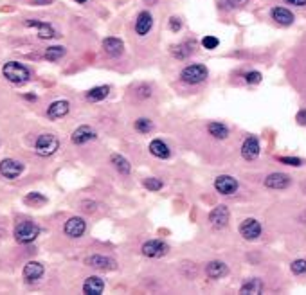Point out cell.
I'll return each instance as SVG.
<instances>
[{
	"instance_id": "obj_7",
	"label": "cell",
	"mask_w": 306,
	"mask_h": 295,
	"mask_svg": "<svg viewBox=\"0 0 306 295\" xmlns=\"http://www.w3.org/2000/svg\"><path fill=\"white\" fill-rule=\"evenodd\" d=\"M85 230H87V223H85V220L79 216L69 218V220L65 221V225H63L65 236L74 238V240H76V238H81L83 234H85Z\"/></svg>"
},
{
	"instance_id": "obj_36",
	"label": "cell",
	"mask_w": 306,
	"mask_h": 295,
	"mask_svg": "<svg viewBox=\"0 0 306 295\" xmlns=\"http://www.w3.org/2000/svg\"><path fill=\"white\" fill-rule=\"evenodd\" d=\"M277 160L283 164H288V166H295V167L302 164V160L297 159V157H277Z\"/></svg>"
},
{
	"instance_id": "obj_30",
	"label": "cell",
	"mask_w": 306,
	"mask_h": 295,
	"mask_svg": "<svg viewBox=\"0 0 306 295\" xmlns=\"http://www.w3.org/2000/svg\"><path fill=\"white\" fill-rule=\"evenodd\" d=\"M135 130L139 133H150L151 130H153V122L150 121V119L146 117H140L135 121Z\"/></svg>"
},
{
	"instance_id": "obj_8",
	"label": "cell",
	"mask_w": 306,
	"mask_h": 295,
	"mask_svg": "<svg viewBox=\"0 0 306 295\" xmlns=\"http://www.w3.org/2000/svg\"><path fill=\"white\" fill-rule=\"evenodd\" d=\"M238 187H240V184H238L236 178L231 177V175H220V177L214 180V189L223 196L234 195V193L238 191Z\"/></svg>"
},
{
	"instance_id": "obj_5",
	"label": "cell",
	"mask_w": 306,
	"mask_h": 295,
	"mask_svg": "<svg viewBox=\"0 0 306 295\" xmlns=\"http://www.w3.org/2000/svg\"><path fill=\"white\" fill-rule=\"evenodd\" d=\"M24 170H26L24 164L16 159H4L2 162H0V175H2L4 178H8V180L18 178L20 175L24 173Z\"/></svg>"
},
{
	"instance_id": "obj_19",
	"label": "cell",
	"mask_w": 306,
	"mask_h": 295,
	"mask_svg": "<svg viewBox=\"0 0 306 295\" xmlns=\"http://www.w3.org/2000/svg\"><path fill=\"white\" fill-rule=\"evenodd\" d=\"M150 153L153 157H157V159H162V160H166V159H170L171 157V150H170V146H168L164 140H160V139H153L150 142Z\"/></svg>"
},
{
	"instance_id": "obj_41",
	"label": "cell",
	"mask_w": 306,
	"mask_h": 295,
	"mask_svg": "<svg viewBox=\"0 0 306 295\" xmlns=\"http://www.w3.org/2000/svg\"><path fill=\"white\" fill-rule=\"evenodd\" d=\"M74 2H78V4H85L87 0H74Z\"/></svg>"
},
{
	"instance_id": "obj_33",
	"label": "cell",
	"mask_w": 306,
	"mask_h": 295,
	"mask_svg": "<svg viewBox=\"0 0 306 295\" xmlns=\"http://www.w3.org/2000/svg\"><path fill=\"white\" fill-rule=\"evenodd\" d=\"M218 44H220V41H218V38L216 36H206L202 40V45H203V49H207V51H213V49H216L218 47Z\"/></svg>"
},
{
	"instance_id": "obj_23",
	"label": "cell",
	"mask_w": 306,
	"mask_h": 295,
	"mask_svg": "<svg viewBox=\"0 0 306 295\" xmlns=\"http://www.w3.org/2000/svg\"><path fill=\"white\" fill-rule=\"evenodd\" d=\"M263 291V281L261 279H258V277H252V279H249V281H245L243 283V286L240 288V293H243V295H258V293H261Z\"/></svg>"
},
{
	"instance_id": "obj_39",
	"label": "cell",
	"mask_w": 306,
	"mask_h": 295,
	"mask_svg": "<svg viewBox=\"0 0 306 295\" xmlns=\"http://www.w3.org/2000/svg\"><path fill=\"white\" fill-rule=\"evenodd\" d=\"M290 6H297V8H302V6H306V0H287Z\"/></svg>"
},
{
	"instance_id": "obj_1",
	"label": "cell",
	"mask_w": 306,
	"mask_h": 295,
	"mask_svg": "<svg viewBox=\"0 0 306 295\" xmlns=\"http://www.w3.org/2000/svg\"><path fill=\"white\" fill-rule=\"evenodd\" d=\"M2 74L4 78L8 79L13 85H24L31 79V72L27 67H24L22 63L18 61H8L4 67H2Z\"/></svg>"
},
{
	"instance_id": "obj_31",
	"label": "cell",
	"mask_w": 306,
	"mask_h": 295,
	"mask_svg": "<svg viewBox=\"0 0 306 295\" xmlns=\"http://www.w3.org/2000/svg\"><path fill=\"white\" fill-rule=\"evenodd\" d=\"M142 185L146 189H150V191H160V189H162V180H160V178H155V177H150L142 182Z\"/></svg>"
},
{
	"instance_id": "obj_4",
	"label": "cell",
	"mask_w": 306,
	"mask_h": 295,
	"mask_svg": "<svg viewBox=\"0 0 306 295\" xmlns=\"http://www.w3.org/2000/svg\"><path fill=\"white\" fill-rule=\"evenodd\" d=\"M180 78L184 83L198 85V83H202L207 79V69L203 65H200V63H193V65H188L184 70H182Z\"/></svg>"
},
{
	"instance_id": "obj_35",
	"label": "cell",
	"mask_w": 306,
	"mask_h": 295,
	"mask_svg": "<svg viewBox=\"0 0 306 295\" xmlns=\"http://www.w3.org/2000/svg\"><path fill=\"white\" fill-rule=\"evenodd\" d=\"M26 202L27 203H45L47 202V198L45 196H42L40 193H29V195L26 196Z\"/></svg>"
},
{
	"instance_id": "obj_13",
	"label": "cell",
	"mask_w": 306,
	"mask_h": 295,
	"mask_svg": "<svg viewBox=\"0 0 306 295\" xmlns=\"http://www.w3.org/2000/svg\"><path fill=\"white\" fill-rule=\"evenodd\" d=\"M97 137V133L94 132L90 126H79V128L74 130V133L70 135V140H72L76 146H81V144H87L90 140H94Z\"/></svg>"
},
{
	"instance_id": "obj_25",
	"label": "cell",
	"mask_w": 306,
	"mask_h": 295,
	"mask_svg": "<svg viewBox=\"0 0 306 295\" xmlns=\"http://www.w3.org/2000/svg\"><path fill=\"white\" fill-rule=\"evenodd\" d=\"M110 94V87L108 85H101V87H94L87 92V99L92 101V103H97V101H103L105 97Z\"/></svg>"
},
{
	"instance_id": "obj_9",
	"label": "cell",
	"mask_w": 306,
	"mask_h": 295,
	"mask_svg": "<svg viewBox=\"0 0 306 295\" xmlns=\"http://www.w3.org/2000/svg\"><path fill=\"white\" fill-rule=\"evenodd\" d=\"M142 254L146 256V258H162V256H166L168 252H170V247H168V243H164V241L160 240H150L146 241V243L142 245Z\"/></svg>"
},
{
	"instance_id": "obj_24",
	"label": "cell",
	"mask_w": 306,
	"mask_h": 295,
	"mask_svg": "<svg viewBox=\"0 0 306 295\" xmlns=\"http://www.w3.org/2000/svg\"><path fill=\"white\" fill-rule=\"evenodd\" d=\"M272 18L276 20L279 26H292V24H294V15L284 8H274Z\"/></svg>"
},
{
	"instance_id": "obj_22",
	"label": "cell",
	"mask_w": 306,
	"mask_h": 295,
	"mask_svg": "<svg viewBox=\"0 0 306 295\" xmlns=\"http://www.w3.org/2000/svg\"><path fill=\"white\" fill-rule=\"evenodd\" d=\"M206 273L211 279H221V277H225L229 273V268L223 261H211L206 266Z\"/></svg>"
},
{
	"instance_id": "obj_12",
	"label": "cell",
	"mask_w": 306,
	"mask_h": 295,
	"mask_svg": "<svg viewBox=\"0 0 306 295\" xmlns=\"http://www.w3.org/2000/svg\"><path fill=\"white\" fill-rule=\"evenodd\" d=\"M26 27H33V29L38 31V36L42 40H51V38L56 36L54 27L51 26L49 22H42V20H26Z\"/></svg>"
},
{
	"instance_id": "obj_2",
	"label": "cell",
	"mask_w": 306,
	"mask_h": 295,
	"mask_svg": "<svg viewBox=\"0 0 306 295\" xmlns=\"http://www.w3.org/2000/svg\"><path fill=\"white\" fill-rule=\"evenodd\" d=\"M40 227L33 221H22L18 225L15 227V240L18 241L20 245H27V243H33L38 236H40Z\"/></svg>"
},
{
	"instance_id": "obj_27",
	"label": "cell",
	"mask_w": 306,
	"mask_h": 295,
	"mask_svg": "<svg viewBox=\"0 0 306 295\" xmlns=\"http://www.w3.org/2000/svg\"><path fill=\"white\" fill-rule=\"evenodd\" d=\"M110 160H112V164H114V167L121 175H130V171H132V166H130V162L123 155H119V153H114V155L110 157Z\"/></svg>"
},
{
	"instance_id": "obj_21",
	"label": "cell",
	"mask_w": 306,
	"mask_h": 295,
	"mask_svg": "<svg viewBox=\"0 0 306 295\" xmlns=\"http://www.w3.org/2000/svg\"><path fill=\"white\" fill-rule=\"evenodd\" d=\"M103 49L108 56L117 58V56H121L123 51H125V44H123V40H119V38L110 36V38H105L103 40Z\"/></svg>"
},
{
	"instance_id": "obj_34",
	"label": "cell",
	"mask_w": 306,
	"mask_h": 295,
	"mask_svg": "<svg viewBox=\"0 0 306 295\" xmlns=\"http://www.w3.org/2000/svg\"><path fill=\"white\" fill-rule=\"evenodd\" d=\"M245 81H247L249 85H256V83L261 81V72H258V70L247 72V74H245Z\"/></svg>"
},
{
	"instance_id": "obj_11",
	"label": "cell",
	"mask_w": 306,
	"mask_h": 295,
	"mask_svg": "<svg viewBox=\"0 0 306 295\" xmlns=\"http://www.w3.org/2000/svg\"><path fill=\"white\" fill-rule=\"evenodd\" d=\"M85 265L92 266V268H97V270H105V272H110V270L117 268V263H115V259L108 258V256H101V254L89 256V258L85 259Z\"/></svg>"
},
{
	"instance_id": "obj_17",
	"label": "cell",
	"mask_w": 306,
	"mask_h": 295,
	"mask_svg": "<svg viewBox=\"0 0 306 295\" xmlns=\"http://www.w3.org/2000/svg\"><path fill=\"white\" fill-rule=\"evenodd\" d=\"M292 184V178L287 173H272L265 178V185L269 189H287Z\"/></svg>"
},
{
	"instance_id": "obj_16",
	"label": "cell",
	"mask_w": 306,
	"mask_h": 295,
	"mask_svg": "<svg viewBox=\"0 0 306 295\" xmlns=\"http://www.w3.org/2000/svg\"><path fill=\"white\" fill-rule=\"evenodd\" d=\"M44 272H45V268L42 263L29 261L26 266H24V279H26L27 283H36L38 279H42Z\"/></svg>"
},
{
	"instance_id": "obj_18",
	"label": "cell",
	"mask_w": 306,
	"mask_h": 295,
	"mask_svg": "<svg viewBox=\"0 0 306 295\" xmlns=\"http://www.w3.org/2000/svg\"><path fill=\"white\" fill-rule=\"evenodd\" d=\"M105 291V281L97 276L87 277L85 284H83V293L87 295H101Z\"/></svg>"
},
{
	"instance_id": "obj_26",
	"label": "cell",
	"mask_w": 306,
	"mask_h": 295,
	"mask_svg": "<svg viewBox=\"0 0 306 295\" xmlns=\"http://www.w3.org/2000/svg\"><path fill=\"white\" fill-rule=\"evenodd\" d=\"M207 132L211 133V135L214 137V139H220V140H223V139H227L229 137V128L225 124H221V122H209V126H207Z\"/></svg>"
},
{
	"instance_id": "obj_29",
	"label": "cell",
	"mask_w": 306,
	"mask_h": 295,
	"mask_svg": "<svg viewBox=\"0 0 306 295\" xmlns=\"http://www.w3.org/2000/svg\"><path fill=\"white\" fill-rule=\"evenodd\" d=\"M173 56L175 58H178V59H186L189 54H191V47H189L188 44H180V45H175L173 47Z\"/></svg>"
},
{
	"instance_id": "obj_37",
	"label": "cell",
	"mask_w": 306,
	"mask_h": 295,
	"mask_svg": "<svg viewBox=\"0 0 306 295\" xmlns=\"http://www.w3.org/2000/svg\"><path fill=\"white\" fill-rule=\"evenodd\" d=\"M180 27H182L180 20L175 18V16H171V18H170V29H171V31H178Z\"/></svg>"
},
{
	"instance_id": "obj_32",
	"label": "cell",
	"mask_w": 306,
	"mask_h": 295,
	"mask_svg": "<svg viewBox=\"0 0 306 295\" xmlns=\"http://www.w3.org/2000/svg\"><path fill=\"white\" fill-rule=\"evenodd\" d=\"M290 268L295 276H302V273H306V259H295V261L290 265Z\"/></svg>"
},
{
	"instance_id": "obj_14",
	"label": "cell",
	"mask_w": 306,
	"mask_h": 295,
	"mask_svg": "<svg viewBox=\"0 0 306 295\" xmlns=\"http://www.w3.org/2000/svg\"><path fill=\"white\" fill-rule=\"evenodd\" d=\"M69 112H70L69 101L59 99V101H54V103L49 104V108H47V117L51 119V121H58V119L65 117V115L69 114Z\"/></svg>"
},
{
	"instance_id": "obj_10",
	"label": "cell",
	"mask_w": 306,
	"mask_h": 295,
	"mask_svg": "<svg viewBox=\"0 0 306 295\" xmlns=\"http://www.w3.org/2000/svg\"><path fill=\"white\" fill-rule=\"evenodd\" d=\"M229 216H231V213H229L227 205H218L214 207L213 210L209 213V223L213 229H223V227H227L229 223Z\"/></svg>"
},
{
	"instance_id": "obj_40",
	"label": "cell",
	"mask_w": 306,
	"mask_h": 295,
	"mask_svg": "<svg viewBox=\"0 0 306 295\" xmlns=\"http://www.w3.org/2000/svg\"><path fill=\"white\" fill-rule=\"evenodd\" d=\"M26 99H29V101H34V99H36V96H33V94H29V96H26Z\"/></svg>"
},
{
	"instance_id": "obj_38",
	"label": "cell",
	"mask_w": 306,
	"mask_h": 295,
	"mask_svg": "<svg viewBox=\"0 0 306 295\" xmlns=\"http://www.w3.org/2000/svg\"><path fill=\"white\" fill-rule=\"evenodd\" d=\"M295 121H297L299 124H304L306 126V110H299L297 115H295Z\"/></svg>"
},
{
	"instance_id": "obj_20",
	"label": "cell",
	"mask_w": 306,
	"mask_h": 295,
	"mask_svg": "<svg viewBox=\"0 0 306 295\" xmlns=\"http://www.w3.org/2000/svg\"><path fill=\"white\" fill-rule=\"evenodd\" d=\"M151 27H153V16H151V13L142 11L139 16H137L135 33L139 34V36H146V34L151 31Z\"/></svg>"
},
{
	"instance_id": "obj_3",
	"label": "cell",
	"mask_w": 306,
	"mask_h": 295,
	"mask_svg": "<svg viewBox=\"0 0 306 295\" xmlns=\"http://www.w3.org/2000/svg\"><path fill=\"white\" fill-rule=\"evenodd\" d=\"M58 148H59V140L58 137L52 135V133H42L36 139V142H34V150H36V153L40 157L54 155V153L58 152Z\"/></svg>"
},
{
	"instance_id": "obj_28",
	"label": "cell",
	"mask_w": 306,
	"mask_h": 295,
	"mask_svg": "<svg viewBox=\"0 0 306 295\" xmlns=\"http://www.w3.org/2000/svg\"><path fill=\"white\" fill-rule=\"evenodd\" d=\"M67 49L62 47V45H52V47H49L47 51H45V59H49V61H58V59H62L63 56H65Z\"/></svg>"
},
{
	"instance_id": "obj_6",
	"label": "cell",
	"mask_w": 306,
	"mask_h": 295,
	"mask_svg": "<svg viewBox=\"0 0 306 295\" xmlns=\"http://www.w3.org/2000/svg\"><path fill=\"white\" fill-rule=\"evenodd\" d=\"M240 234L241 238H245V240L249 241H254L258 240L259 236H261V223H259L256 218H247V220H243L240 223Z\"/></svg>"
},
{
	"instance_id": "obj_15",
	"label": "cell",
	"mask_w": 306,
	"mask_h": 295,
	"mask_svg": "<svg viewBox=\"0 0 306 295\" xmlns=\"http://www.w3.org/2000/svg\"><path fill=\"white\" fill-rule=\"evenodd\" d=\"M258 155H259L258 139H256L254 135L247 137V139L243 140V146H241V157H243L245 160H254L258 159Z\"/></svg>"
}]
</instances>
